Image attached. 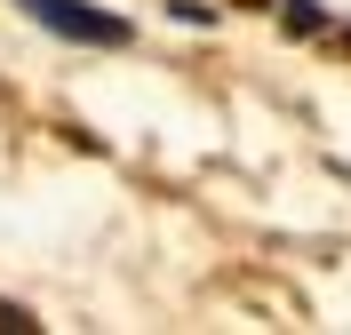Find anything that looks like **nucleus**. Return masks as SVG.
Wrapping results in <instances>:
<instances>
[{"label":"nucleus","mask_w":351,"mask_h":335,"mask_svg":"<svg viewBox=\"0 0 351 335\" xmlns=\"http://www.w3.org/2000/svg\"><path fill=\"white\" fill-rule=\"evenodd\" d=\"M24 16H32V24H48L56 40H88V48H128V40H136L120 16L88 8V0H24Z\"/></svg>","instance_id":"f257e3e1"}]
</instances>
